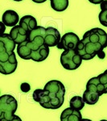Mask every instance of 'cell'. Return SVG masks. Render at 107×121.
Returning a JSON list of instances; mask_svg holds the SVG:
<instances>
[{
    "instance_id": "cell-22",
    "label": "cell",
    "mask_w": 107,
    "mask_h": 121,
    "mask_svg": "<svg viewBox=\"0 0 107 121\" xmlns=\"http://www.w3.org/2000/svg\"><path fill=\"white\" fill-rule=\"evenodd\" d=\"M13 1H15V2H20V1H23V0H13Z\"/></svg>"
},
{
    "instance_id": "cell-10",
    "label": "cell",
    "mask_w": 107,
    "mask_h": 121,
    "mask_svg": "<svg viewBox=\"0 0 107 121\" xmlns=\"http://www.w3.org/2000/svg\"><path fill=\"white\" fill-rule=\"evenodd\" d=\"M19 17L16 11L13 10H7L6 11L2 17V22L4 23L6 27L13 28L19 22Z\"/></svg>"
},
{
    "instance_id": "cell-7",
    "label": "cell",
    "mask_w": 107,
    "mask_h": 121,
    "mask_svg": "<svg viewBox=\"0 0 107 121\" xmlns=\"http://www.w3.org/2000/svg\"><path fill=\"white\" fill-rule=\"evenodd\" d=\"M18 66V61H17L15 53L13 52L9 56L8 59L4 61H0V73L3 74L7 75L14 73Z\"/></svg>"
},
{
    "instance_id": "cell-6",
    "label": "cell",
    "mask_w": 107,
    "mask_h": 121,
    "mask_svg": "<svg viewBox=\"0 0 107 121\" xmlns=\"http://www.w3.org/2000/svg\"><path fill=\"white\" fill-rule=\"evenodd\" d=\"M79 41L80 38L77 34L73 32H67L61 37V41L57 44V48L63 50L77 49Z\"/></svg>"
},
{
    "instance_id": "cell-3",
    "label": "cell",
    "mask_w": 107,
    "mask_h": 121,
    "mask_svg": "<svg viewBox=\"0 0 107 121\" xmlns=\"http://www.w3.org/2000/svg\"><path fill=\"white\" fill-rule=\"evenodd\" d=\"M18 108V102L11 95H3L0 97V120L1 121H21L15 113Z\"/></svg>"
},
{
    "instance_id": "cell-8",
    "label": "cell",
    "mask_w": 107,
    "mask_h": 121,
    "mask_svg": "<svg viewBox=\"0 0 107 121\" xmlns=\"http://www.w3.org/2000/svg\"><path fill=\"white\" fill-rule=\"evenodd\" d=\"M61 34L57 29L52 27L46 28L45 35H44V43L48 47L57 46V44L61 41Z\"/></svg>"
},
{
    "instance_id": "cell-19",
    "label": "cell",
    "mask_w": 107,
    "mask_h": 121,
    "mask_svg": "<svg viewBox=\"0 0 107 121\" xmlns=\"http://www.w3.org/2000/svg\"><path fill=\"white\" fill-rule=\"evenodd\" d=\"M101 10H107V0H104L101 3Z\"/></svg>"
},
{
    "instance_id": "cell-12",
    "label": "cell",
    "mask_w": 107,
    "mask_h": 121,
    "mask_svg": "<svg viewBox=\"0 0 107 121\" xmlns=\"http://www.w3.org/2000/svg\"><path fill=\"white\" fill-rule=\"evenodd\" d=\"M19 25L23 28L28 32H31L34 28H36L37 25V21L32 15H24L19 20Z\"/></svg>"
},
{
    "instance_id": "cell-2",
    "label": "cell",
    "mask_w": 107,
    "mask_h": 121,
    "mask_svg": "<svg viewBox=\"0 0 107 121\" xmlns=\"http://www.w3.org/2000/svg\"><path fill=\"white\" fill-rule=\"evenodd\" d=\"M65 87L58 80L49 81L44 89H36L32 95L33 99L46 109L60 108L64 103Z\"/></svg>"
},
{
    "instance_id": "cell-20",
    "label": "cell",
    "mask_w": 107,
    "mask_h": 121,
    "mask_svg": "<svg viewBox=\"0 0 107 121\" xmlns=\"http://www.w3.org/2000/svg\"><path fill=\"white\" fill-rule=\"evenodd\" d=\"M104 0H89V2H90L93 4H101L102 2H103Z\"/></svg>"
},
{
    "instance_id": "cell-5",
    "label": "cell",
    "mask_w": 107,
    "mask_h": 121,
    "mask_svg": "<svg viewBox=\"0 0 107 121\" xmlns=\"http://www.w3.org/2000/svg\"><path fill=\"white\" fill-rule=\"evenodd\" d=\"M16 43L7 33H3L0 36V61H4L14 52Z\"/></svg>"
},
{
    "instance_id": "cell-18",
    "label": "cell",
    "mask_w": 107,
    "mask_h": 121,
    "mask_svg": "<svg viewBox=\"0 0 107 121\" xmlns=\"http://www.w3.org/2000/svg\"><path fill=\"white\" fill-rule=\"evenodd\" d=\"M20 90L23 93H28L30 91V90H31V86L27 82H23V83L21 84Z\"/></svg>"
},
{
    "instance_id": "cell-16",
    "label": "cell",
    "mask_w": 107,
    "mask_h": 121,
    "mask_svg": "<svg viewBox=\"0 0 107 121\" xmlns=\"http://www.w3.org/2000/svg\"><path fill=\"white\" fill-rule=\"evenodd\" d=\"M98 19L101 24L107 28V10H102L98 15Z\"/></svg>"
},
{
    "instance_id": "cell-13",
    "label": "cell",
    "mask_w": 107,
    "mask_h": 121,
    "mask_svg": "<svg viewBox=\"0 0 107 121\" xmlns=\"http://www.w3.org/2000/svg\"><path fill=\"white\" fill-rule=\"evenodd\" d=\"M83 99L85 102L86 104L89 105H94L98 103V101L99 100V97L100 95L98 94L92 92V91H89L85 90L83 93Z\"/></svg>"
},
{
    "instance_id": "cell-14",
    "label": "cell",
    "mask_w": 107,
    "mask_h": 121,
    "mask_svg": "<svg viewBox=\"0 0 107 121\" xmlns=\"http://www.w3.org/2000/svg\"><path fill=\"white\" fill-rule=\"evenodd\" d=\"M52 8L56 11H64L69 7V0H50Z\"/></svg>"
},
{
    "instance_id": "cell-4",
    "label": "cell",
    "mask_w": 107,
    "mask_h": 121,
    "mask_svg": "<svg viewBox=\"0 0 107 121\" xmlns=\"http://www.w3.org/2000/svg\"><path fill=\"white\" fill-rule=\"evenodd\" d=\"M83 58L77 49L64 50L61 55V65L68 70H75L81 66Z\"/></svg>"
},
{
    "instance_id": "cell-21",
    "label": "cell",
    "mask_w": 107,
    "mask_h": 121,
    "mask_svg": "<svg viewBox=\"0 0 107 121\" xmlns=\"http://www.w3.org/2000/svg\"><path fill=\"white\" fill-rule=\"evenodd\" d=\"M46 1L47 0H32V2H34V3H43Z\"/></svg>"
},
{
    "instance_id": "cell-11",
    "label": "cell",
    "mask_w": 107,
    "mask_h": 121,
    "mask_svg": "<svg viewBox=\"0 0 107 121\" xmlns=\"http://www.w3.org/2000/svg\"><path fill=\"white\" fill-rule=\"evenodd\" d=\"M82 116L80 111L75 110L73 107H68L62 112L61 115V121H81Z\"/></svg>"
},
{
    "instance_id": "cell-17",
    "label": "cell",
    "mask_w": 107,
    "mask_h": 121,
    "mask_svg": "<svg viewBox=\"0 0 107 121\" xmlns=\"http://www.w3.org/2000/svg\"><path fill=\"white\" fill-rule=\"evenodd\" d=\"M100 82L102 84L105 89V94H107V69L104 73H101L98 76Z\"/></svg>"
},
{
    "instance_id": "cell-15",
    "label": "cell",
    "mask_w": 107,
    "mask_h": 121,
    "mask_svg": "<svg viewBox=\"0 0 107 121\" xmlns=\"http://www.w3.org/2000/svg\"><path fill=\"white\" fill-rule=\"evenodd\" d=\"M85 102L83 99V97H80V96H74L70 99V107H73V109L77 111H81L85 107Z\"/></svg>"
},
{
    "instance_id": "cell-9",
    "label": "cell",
    "mask_w": 107,
    "mask_h": 121,
    "mask_svg": "<svg viewBox=\"0 0 107 121\" xmlns=\"http://www.w3.org/2000/svg\"><path fill=\"white\" fill-rule=\"evenodd\" d=\"M10 36L12 37L16 44H19L22 42L28 40V32L22 28L20 25H15L10 31Z\"/></svg>"
},
{
    "instance_id": "cell-1",
    "label": "cell",
    "mask_w": 107,
    "mask_h": 121,
    "mask_svg": "<svg viewBox=\"0 0 107 121\" xmlns=\"http://www.w3.org/2000/svg\"><path fill=\"white\" fill-rule=\"evenodd\" d=\"M107 47V34L103 29L92 28L87 31L80 40L77 50L83 60H92L96 56L99 58H105L103 49Z\"/></svg>"
}]
</instances>
